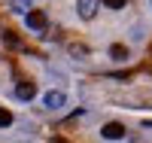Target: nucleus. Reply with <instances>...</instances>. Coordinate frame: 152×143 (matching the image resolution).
Listing matches in <instances>:
<instances>
[{
  "label": "nucleus",
  "mask_w": 152,
  "mask_h": 143,
  "mask_svg": "<svg viewBox=\"0 0 152 143\" xmlns=\"http://www.w3.org/2000/svg\"><path fill=\"white\" fill-rule=\"evenodd\" d=\"M70 55H76V58L88 55V46H79V43H73V46H70Z\"/></svg>",
  "instance_id": "obj_10"
},
{
  "label": "nucleus",
  "mask_w": 152,
  "mask_h": 143,
  "mask_svg": "<svg viewBox=\"0 0 152 143\" xmlns=\"http://www.w3.org/2000/svg\"><path fill=\"white\" fill-rule=\"evenodd\" d=\"M3 43H6V46H12V49H21V40H18L12 31H6V34H3Z\"/></svg>",
  "instance_id": "obj_8"
},
{
  "label": "nucleus",
  "mask_w": 152,
  "mask_h": 143,
  "mask_svg": "<svg viewBox=\"0 0 152 143\" xmlns=\"http://www.w3.org/2000/svg\"><path fill=\"white\" fill-rule=\"evenodd\" d=\"M9 9H12V12H21V15H24V12L31 9V0H9Z\"/></svg>",
  "instance_id": "obj_7"
},
{
  "label": "nucleus",
  "mask_w": 152,
  "mask_h": 143,
  "mask_svg": "<svg viewBox=\"0 0 152 143\" xmlns=\"http://www.w3.org/2000/svg\"><path fill=\"white\" fill-rule=\"evenodd\" d=\"M104 3H107V6H110V9H122V6H125V3H128V0H104Z\"/></svg>",
  "instance_id": "obj_11"
},
{
  "label": "nucleus",
  "mask_w": 152,
  "mask_h": 143,
  "mask_svg": "<svg viewBox=\"0 0 152 143\" xmlns=\"http://www.w3.org/2000/svg\"><path fill=\"white\" fill-rule=\"evenodd\" d=\"M24 21H28V28L37 31V34L46 31V12H40V9H28L24 12Z\"/></svg>",
  "instance_id": "obj_1"
},
{
  "label": "nucleus",
  "mask_w": 152,
  "mask_h": 143,
  "mask_svg": "<svg viewBox=\"0 0 152 143\" xmlns=\"http://www.w3.org/2000/svg\"><path fill=\"white\" fill-rule=\"evenodd\" d=\"M9 125H12V113L0 107V128H9Z\"/></svg>",
  "instance_id": "obj_9"
},
{
  "label": "nucleus",
  "mask_w": 152,
  "mask_h": 143,
  "mask_svg": "<svg viewBox=\"0 0 152 143\" xmlns=\"http://www.w3.org/2000/svg\"><path fill=\"white\" fill-rule=\"evenodd\" d=\"M15 95H18L21 100H31V98L37 95V85H34V82H18V85H15Z\"/></svg>",
  "instance_id": "obj_5"
},
{
  "label": "nucleus",
  "mask_w": 152,
  "mask_h": 143,
  "mask_svg": "<svg viewBox=\"0 0 152 143\" xmlns=\"http://www.w3.org/2000/svg\"><path fill=\"white\" fill-rule=\"evenodd\" d=\"M110 55L116 58V61H125V58H128V49H125L122 43H113V46H110Z\"/></svg>",
  "instance_id": "obj_6"
},
{
  "label": "nucleus",
  "mask_w": 152,
  "mask_h": 143,
  "mask_svg": "<svg viewBox=\"0 0 152 143\" xmlns=\"http://www.w3.org/2000/svg\"><path fill=\"white\" fill-rule=\"evenodd\" d=\"M97 3H100V0H76V9H79V15H82V18H94Z\"/></svg>",
  "instance_id": "obj_3"
},
{
  "label": "nucleus",
  "mask_w": 152,
  "mask_h": 143,
  "mask_svg": "<svg viewBox=\"0 0 152 143\" xmlns=\"http://www.w3.org/2000/svg\"><path fill=\"white\" fill-rule=\"evenodd\" d=\"M43 103H46L49 110H61V107H64V103H67V98L61 95V92H49V95L43 98Z\"/></svg>",
  "instance_id": "obj_4"
},
{
  "label": "nucleus",
  "mask_w": 152,
  "mask_h": 143,
  "mask_svg": "<svg viewBox=\"0 0 152 143\" xmlns=\"http://www.w3.org/2000/svg\"><path fill=\"white\" fill-rule=\"evenodd\" d=\"M100 137L104 140H122L125 137V125L122 122H107L104 128H100Z\"/></svg>",
  "instance_id": "obj_2"
}]
</instances>
